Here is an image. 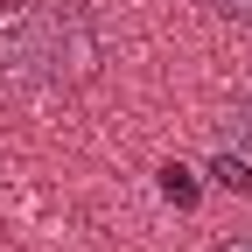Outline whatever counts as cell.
Segmentation results:
<instances>
[{
    "mask_svg": "<svg viewBox=\"0 0 252 252\" xmlns=\"http://www.w3.org/2000/svg\"><path fill=\"white\" fill-rule=\"evenodd\" d=\"M217 14H231V21H252V0H210Z\"/></svg>",
    "mask_w": 252,
    "mask_h": 252,
    "instance_id": "cell-5",
    "label": "cell"
},
{
    "mask_svg": "<svg viewBox=\"0 0 252 252\" xmlns=\"http://www.w3.org/2000/svg\"><path fill=\"white\" fill-rule=\"evenodd\" d=\"M161 189H168L175 203H196V182H189V168H175V161L161 168Z\"/></svg>",
    "mask_w": 252,
    "mask_h": 252,
    "instance_id": "cell-4",
    "label": "cell"
},
{
    "mask_svg": "<svg viewBox=\"0 0 252 252\" xmlns=\"http://www.w3.org/2000/svg\"><path fill=\"white\" fill-rule=\"evenodd\" d=\"M217 252H252V231H238V238H224Z\"/></svg>",
    "mask_w": 252,
    "mask_h": 252,
    "instance_id": "cell-6",
    "label": "cell"
},
{
    "mask_svg": "<svg viewBox=\"0 0 252 252\" xmlns=\"http://www.w3.org/2000/svg\"><path fill=\"white\" fill-rule=\"evenodd\" d=\"M224 133H231V147L252 161V91H245V98H231V112H224Z\"/></svg>",
    "mask_w": 252,
    "mask_h": 252,
    "instance_id": "cell-3",
    "label": "cell"
},
{
    "mask_svg": "<svg viewBox=\"0 0 252 252\" xmlns=\"http://www.w3.org/2000/svg\"><path fill=\"white\" fill-rule=\"evenodd\" d=\"M210 182H217V189H238V196H245V189H252V161H245L238 147H224V154L210 161Z\"/></svg>",
    "mask_w": 252,
    "mask_h": 252,
    "instance_id": "cell-2",
    "label": "cell"
},
{
    "mask_svg": "<svg viewBox=\"0 0 252 252\" xmlns=\"http://www.w3.org/2000/svg\"><path fill=\"white\" fill-rule=\"evenodd\" d=\"M98 70V28L77 0H21L0 21V77L35 91H77Z\"/></svg>",
    "mask_w": 252,
    "mask_h": 252,
    "instance_id": "cell-1",
    "label": "cell"
}]
</instances>
